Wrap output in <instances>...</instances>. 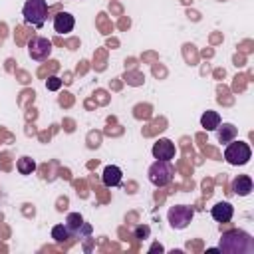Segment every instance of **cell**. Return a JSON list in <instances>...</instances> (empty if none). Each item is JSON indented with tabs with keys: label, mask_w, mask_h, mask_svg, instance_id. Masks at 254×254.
I'll return each mask as SVG.
<instances>
[{
	"label": "cell",
	"mask_w": 254,
	"mask_h": 254,
	"mask_svg": "<svg viewBox=\"0 0 254 254\" xmlns=\"http://www.w3.org/2000/svg\"><path fill=\"white\" fill-rule=\"evenodd\" d=\"M218 248L222 254H254V238L240 228L226 230L220 236Z\"/></svg>",
	"instance_id": "obj_1"
},
{
	"label": "cell",
	"mask_w": 254,
	"mask_h": 254,
	"mask_svg": "<svg viewBox=\"0 0 254 254\" xmlns=\"http://www.w3.org/2000/svg\"><path fill=\"white\" fill-rule=\"evenodd\" d=\"M252 159V149L248 143L244 141H238V139H232L230 143H226V149H224V161L232 167H242L246 165L248 161Z\"/></svg>",
	"instance_id": "obj_2"
},
{
	"label": "cell",
	"mask_w": 254,
	"mask_h": 254,
	"mask_svg": "<svg viewBox=\"0 0 254 254\" xmlns=\"http://www.w3.org/2000/svg\"><path fill=\"white\" fill-rule=\"evenodd\" d=\"M22 16H24L26 24H30L34 28H42L48 18V2L46 0H26L24 8H22Z\"/></svg>",
	"instance_id": "obj_3"
},
{
	"label": "cell",
	"mask_w": 254,
	"mask_h": 254,
	"mask_svg": "<svg viewBox=\"0 0 254 254\" xmlns=\"http://www.w3.org/2000/svg\"><path fill=\"white\" fill-rule=\"evenodd\" d=\"M175 179V167L171 165V161H155L151 167H149V181L151 185L163 189L167 185H171Z\"/></svg>",
	"instance_id": "obj_4"
},
{
	"label": "cell",
	"mask_w": 254,
	"mask_h": 254,
	"mask_svg": "<svg viewBox=\"0 0 254 254\" xmlns=\"http://www.w3.org/2000/svg\"><path fill=\"white\" fill-rule=\"evenodd\" d=\"M192 218H194V208L189 204H175L167 210V220L175 230H185L192 222Z\"/></svg>",
	"instance_id": "obj_5"
},
{
	"label": "cell",
	"mask_w": 254,
	"mask_h": 254,
	"mask_svg": "<svg viewBox=\"0 0 254 254\" xmlns=\"http://www.w3.org/2000/svg\"><path fill=\"white\" fill-rule=\"evenodd\" d=\"M28 56L34 62H46L52 56V42L42 36H34L28 42Z\"/></svg>",
	"instance_id": "obj_6"
},
{
	"label": "cell",
	"mask_w": 254,
	"mask_h": 254,
	"mask_svg": "<svg viewBox=\"0 0 254 254\" xmlns=\"http://www.w3.org/2000/svg\"><path fill=\"white\" fill-rule=\"evenodd\" d=\"M65 228L69 230L71 236H87L91 234V226L87 222H83V216L79 212H69L65 216Z\"/></svg>",
	"instance_id": "obj_7"
},
{
	"label": "cell",
	"mask_w": 254,
	"mask_h": 254,
	"mask_svg": "<svg viewBox=\"0 0 254 254\" xmlns=\"http://www.w3.org/2000/svg\"><path fill=\"white\" fill-rule=\"evenodd\" d=\"M151 153H153V157L159 159V161H173L175 155H177V147H175V143H173L171 139L163 137V139H159V141L153 145Z\"/></svg>",
	"instance_id": "obj_8"
},
{
	"label": "cell",
	"mask_w": 254,
	"mask_h": 254,
	"mask_svg": "<svg viewBox=\"0 0 254 254\" xmlns=\"http://www.w3.org/2000/svg\"><path fill=\"white\" fill-rule=\"evenodd\" d=\"M210 216L216 220V222H230L232 220V216H234V206L230 204V202H226V200H220V202H216L212 208H210Z\"/></svg>",
	"instance_id": "obj_9"
},
{
	"label": "cell",
	"mask_w": 254,
	"mask_h": 254,
	"mask_svg": "<svg viewBox=\"0 0 254 254\" xmlns=\"http://www.w3.org/2000/svg\"><path fill=\"white\" fill-rule=\"evenodd\" d=\"M75 28V18L69 12H58L54 16V30L58 34H69Z\"/></svg>",
	"instance_id": "obj_10"
},
{
	"label": "cell",
	"mask_w": 254,
	"mask_h": 254,
	"mask_svg": "<svg viewBox=\"0 0 254 254\" xmlns=\"http://www.w3.org/2000/svg\"><path fill=\"white\" fill-rule=\"evenodd\" d=\"M123 181V171L117 167V165H107L101 173V183L107 187V189H113V187H119Z\"/></svg>",
	"instance_id": "obj_11"
},
{
	"label": "cell",
	"mask_w": 254,
	"mask_h": 254,
	"mask_svg": "<svg viewBox=\"0 0 254 254\" xmlns=\"http://www.w3.org/2000/svg\"><path fill=\"white\" fill-rule=\"evenodd\" d=\"M252 190H254V183H252V179L248 175H238L232 181V192L236 196H248Z\"/></svg>",
	"instance_id": "obj_12"
},
{
	"label": "cell",
	"mask_w": 254,
	"mask_h": 254,
	"mask_svg": "<svg viewBox=\"0 0 254 254\" xmlns=\"http://www.w3.org/2000/svg\"><path fill=\"white\" fill-rule=\"evenodd\" d=\"M222 123V119H220V113L218 111H212V109H206L204 113H202V117H200V127L204 129V131H216V127Z\"/></svg>",
	"instance_id": "obj_13"
},
{
	"label": "cell",
	"mask_w": 254,
	"mask_h": 254,
	"mask_svg": "<svg viewBox=\"0 0 254 254\" xmlns=\"http://www.w3.org/2000/svg\"><path fill=\"white\" fill-rule=\"evenodd\" d=\"M216 135H218V141L226 145V143H230L232 139H236L238 129H236L232 123H220V125L216 127Z\"/></svg>",
	"instance_id": "obj_14"
},
{
	"label": "cell",
	"mask_w": 254,
	"mask_h": 254,
	"mask_svg": "<svg viewBox=\"0 0 254 254\" xmlns=\"http://www.w3.org/2000/svg\"><path fill=\"white\" fill-rule=\"evenodd\" d=\"M16 169L20 175H32L36 171V161L30 159V157H20L18 163H16Z\"/></svg>",
	"instance_id": "obj_15"
},
{
	"label": "cell",
	"mask_w": 254,
	"mask_h": 254,
	"mask_svg": "<svg viewBox=\"0 0 254 254\" xmlns=\"http://www.w3.org/2000/svg\"><path fill=\"white\" fill-rule=\"evenodd\" d=\"M52 238H54L58 244H64V242H67V240L71 238V234H69V230L65 228V224H56V226L52 228Z\"/></svg>",
	"instance_id": "obj_16"
},
{
	"label": "cell",
	"mask_w": 254,
	"mask_h": 254,
	"mask_svg": "<svg viewBox=\"0 0 254 254\" xmlns=\"http://www.w3.org/2000/svg\"><path fill=\"white\" fill-rule=\"evenodd\" d=\"M46 87H48L50 91H58V89L62 87V79H60L58 75H52V77L46 79Z\"/></svg>",
	"instance_id": "obj_17"
},
{
	"label": "cell",
	"mask_w": 254,
	"mask_h": 254,
	"mask_svg": "<svg viewBox=\"0 0 254 254\" xmlns=\"http://www.w3.org/2000/svg\"><path fill=\"white\" fill-rule=\"evenodd\" d=\"M149 226H137V230H135V236L139 238V240H145L147 236H149Z\"/></svg>",
	"instance_id": "obj_18"
},
{
	"label": "cell",
	"mask_w": 254,
	"mask_h": 254,
	"mask_svg": "<svg viewBox=\"0 0 254 254\" xmlns=\"http://www.w3.org/2000/svg\"><path fill=\"white\" fill-rule=\"evenodd\" d=\"M206 252H208V254H216V252H220V248H218V246H216V248H208Z\"/></svg>",
	"instance_id": "obj_19"
},
{
	"label": "cell",
	"mask_w": 254,
	"mask_h": 254,
	"mask_svg": "<svg viewBox=\"0 0 254 254\" xmlns=\"http://www.w3.org/2000/svg\"><path fill=\"white\" fill-rule=\"evenodd\" d=\"M153 250H163V246H161V244H155V246H151V252H153Z\"/></svg>",
	"instance_id": "obj_20"
}]
</instances>
